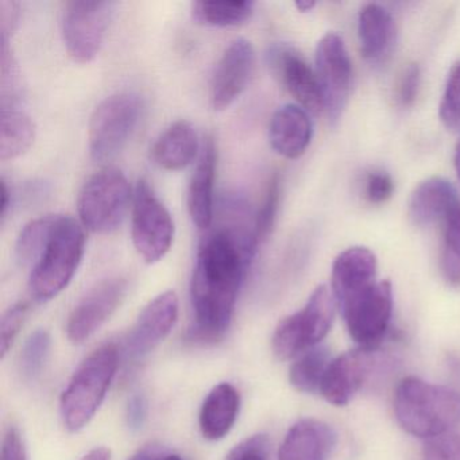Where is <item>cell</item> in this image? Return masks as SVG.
Wrapping results in <instances>:
<instances>
[{"instance_id": "6da1fadb", "label": "cell", "mask_w": 460, "mask_h": 460, "mask_svg": "<svg viewBox=\"0 0 460 460\" xmlns=\"http://www.w3.org/2000/svg\"><path fill=\"white\" fill-rule=\"evenodd\" d=\"M258 244L254 228L244 226H225L201 239L190 281V341L217 343L226 335Z\"/></svg>"}, {"instance_id": "7a4b0ae2", "label": "cell", "mask_w": 460, "mask_h": 460, "mask_svg": "<svg viewBox=\"0 0 460 460\" xmlns=\"http://www.w3.org/2000/svg\"><path fill=\"white\" fill-rule=\"evenodd\" d=\"M393 408L398 424L425 440L452 432L460 424L459 393L417 376H408L398 384Z\"/></svg>"}, {"instance_id": "3957f363", "label": "cell", "mask_w": 460, "mask_h": 460, "mask_svg": "<svg viewBox=\"0 0 460 460\" xmlns=\"http://www.w3.org/2000/svg\"><path fill=\"white\" fill-rule=\"evenodd\" d=\"M85 250V234L74 217L58 215L55 230L31 268L29 292L40 303L60 295L74 279Z\"/></svg>"}, {"instance_id": "277c9868", "label": "cell", "mask_w": 460, "mask_h": 460, "mask_svg": "<svg viewBox=\"0 0 460 460\" xmlns=\"http://www.w3.org/2000/svg\"><path fill=\"white\" fill-rule=\"evenodd\" d=\"M119 366L115 344H104L93 352L72 376L61 395L60 411L69 432L87 427L101 408Z\"/></svg>"}, {"instance_id": "5b68a950", "label": "cell", "mask_w": 460, "mask_h": 460, "mask_svg": "<svg viewBox=\"0 0 460 460\" xmlns=\"http://www.w3.org/2000/svg\"><path fill=\"white\" fill-rule=\"evenodd\" d=\"M336 306L332 292L325 285L317 287L301 311L277 325L271 339L274 355L289 360L316 347L332 327Z\"/></svg>"}, {"instance_id": "8992f818", "label": "cell", "mask_w": 460, "mask_h": 460, "mask_svg": "<svg viewBox=\"0 0 460 460\" xmlns=\"http://www.w3.org/2000/svg\"><path fill=\"white\" fill-rule=\"evenodd\" d=\"M130 200L125 173L117 168L102 169L80 190L77 209L82 225L95 234L112 233L122 225Z\"/></svg>"}, {"instance_id": "52a82bcc", "label": "cell", "mask_w": 460, "mask_h": 460, "mask_svg": "<svg viewBox=\"0 0 460 460\" xmlns=\"http://www.w3.org/2000/svg\"><path fill=\"white\" fill-rule=\"evenodd\" d=\"M141 111V99L133 93H115L98 104L88 126V147L95 163L111 160L125 147Z\"/></svg>"}, {"instance_id": "ba28073f", "label": "cell", "mask_w": 460, "mask_h": 460, "mask_svg": "<svg viewBox=\"0 0 460 460\" xmlns=\"http://www.w3.org/2000/svg\"><path fill=\"white\" fill-rule=\"evenodd\" d=\"M117 4L109 0L66 2L61 33L72 60L88 64L101 52Z\"/></svg>"}, {"instance_id": "9c48e42d", "label": "cell", "mask_w": 460, "mask_h": 460, "mask_svg": "<svg viewBox=\"0 0 460 460\" xmlns=\"http://www.w3.org/2000/svg\"><path fill=\"white\" fill-rule=\"evenodd\" d=\"M131 214V236L139 257L149 265L163 260L173 243L174 222L145 180H139L137 185Z\"/></svg>"}, {"instance_id": "30bf717a", "label": "cell", "mask_w": 460, "mask_h": 460, "mask_svg": "<svg viewBox=\"0 0 460 460\" xmlns=\"http://www.w3.org/2000/svg\"><path fill=\"white\" fill-rule=\"evenodd\" d=\"M339 309L349 336L359 344V349H376L392 320V284L387 279L378 281Z\"/></svg>"}, {"instance_id": "8fae6325", "label": "cell", "mask_w": 460, "mask_h": 460, "mask_svg": "<svg viewBox=\"0 0 460 460\" xmlns=\"http://www.w3.org/2000/svg\"><path fill=\"white\" fill-rule=\"evenodd\" d=\"M316 76L322 90L324 111L331 122L341 119L349 104L352 85V66L343 40L328 33L316 48Z\"/></svg>"}, {"instance_id": "7c38bea8", "label": "cell", "mask_w": 460, "mask_h": 460, "mask_svg": "<svg viewBox=\"0 0 460 460\" xmlns=\"http://www.w3.org/2000/svg\"><path fill=\"white\" fill-rule=\"evenodd\" d=\"M128 289L125 277H111L88 290L69 316L66 335L71 343L83 344L95 335L119 308Z\"/></svg>"}, {"instance_id": "4fadbf2b", "label": "cell", "mask_w": 460, "mask_h": 460, "mask_svg": "<svg viewBox=\"0 0 460 460\" xmlns=\"http://www.w3.org/2000/svg\"><path fill=\"white\" fill-rule=\"evenodd\" d=\"M268 63L274 77L309 114H320L324 110L322 90L316 72L296 48L277 44L269 49Z\"/></svg>"}, {"instance_id": "5bb4252c", "label": "cell", "mask_w": 460, "mask_h": 460, "mask_svg": "<svg viewBox=\"0 0 460 460\" xmlns=\"http://www.w3.org/2000/svg\"><path fill=\"white\" fill-rule=\"evenodd\" d=\"M179 319V298L173 290L153 298L139 314L126 338L125 351L131 360L144 359L173 330Z\"/></svg>"}, {"instance_id": "9a60e30c", "label": "cell", "mask_w": 460, "mask_h": 460, "mask_svg": "<svg viewBox=\"0 0 460 460\" xmlns=\"http://www.w3.org/2000/svg\"><path fill=\"white\" fill-rule=\"evenodd\" d=\"M255 68L252 42L236 39L228 45L211 80V104L217 111L228 109L242 95Z\"/></svg>"}, {"instance_id": "2e32d148", "label": "cell", "mask_w": 460, "mask_h": 460, "mask_svg": "<svg viewBox=\"0 0 460 460\" xmlns=\"http://www.w3.org/2000/svg\"><path fill=\"white\" fill-rule=\"evenodd\" d=\"M376 363V349L344 352L331 360L320 385V394L332 405H347L373 374Z\"/></svg>"}, {"instance_id": "e0dca14e", "label": "cell", "mask_w": 460, "mask_h": 460, "mask_svg": "<svg viewBox=\"0 0 460 460\" xmlns=\"http://www.w3.org/2000/svg\"><path fill=\"white\" fill-rule=\"evenodd\" d=\"M376 254L366 247H349L339 254L331 277V292L338 308L376 284Z\"/></svg>"}, {"instance_id": "ac0fdd59", "label": "cell", "mask_w": 460, "mask_h": 460, "mask_svg": "<svg viewBox=\"0 0 460 460\" xmlns=\"http://www.w3.org/2000/svg\"><path fill=\"white\" fill-rule=\"evenodd\" d=\"M338 435L327 422L303 419L285 436L279 460H328L335 448Z\"/></svg>"}, {"instance_id": "d6986e66", "label": "cell", "mask_w": 460, "mask_h": 460, "mask_svg": "<svg viewBox=\"0 0 460 460\" xmlns=\"http://www.w3.org/2000/svg\"><path fill=\"white\" fill-rule=\"evenodd\" d=\"M314 136L309 112L296 104L279 107L269 125V141L274 152L296 160L308 149Z\"/></svg>"}, {"instance_id": "ffe728a7", "label": "cell", "mask_w": 460, "mask_h": 460, "mask_svg": "<svg viewBox=\"0 0 460 460\" xmlns=\"http://www.w3.org/2000/svg\"><path fill=\"white\" fill-rule=\"evenodd\" d=\"M217 150L212 137L201 145L200 155L188 188V209L193 225L207 230L214 219V187L217 177Z\"/></svg>"}, {"instance_id": "44dd1931", "label": "cell", "mask_w": 460, "mask_h": 460, "mask_svg": "<svg viewBox=\"0 0 460 460\" xmlns=\"http://www.w3.org/2000/svg\"><path fill=\"white\" fill-rule=\"evenodd\" d=\"M460 206V199L451 182L441 177H430L420 182L409 200L408 215L417 227H429L446 222L452 211Z\"/></svg>"}, {"instance_id": "7402d4cb", "label": "cell", "mask_w": 460, "mask_h": 460, "mask_svg": "<svg viewBox=\"0 0 460 460\" xmlns=\"http://www.w3.org/2000/svg\"><path fill=\"white\" fill-rule=\"evenodd\" d=\"M198 134L192 123L179 120L169 126L153 145L152 157L165 171H182L198 157Z\"/></svg>"}, {"instance_id": "603a6c76", "label": "cell", "mask_w": 460, "mask_h": 460, "mask_svg": "<svg viewBox=\"0 0 460 460\" xmlns=\"http://www.w3.org/2000/svg\"><path fill=\"white\" fill-rule=\"evenodd\" d=\"M241 395L231 384H219L209 392L201 406L199 424L209 441L222 440L238 419Z\"/></svg>"}, {"instance_id": "cb8c5ba5", "label": "cell", "mask_w": 460, "mask_h": 460, "mask_svg": "<svg viewBox=\"0 0 460 460\" xmlns=\"http://www.w3.org/2000/svg\"><path fill=\"white\" fill-rule=\"evenodd\" d=\"M360 52L371 63H382L392 53L395 26L392 15L379 4L363 7L358 21Z\"/></svg>"}, {"instance_id": "d4e9b609", "label": "cell", "mask_w": 460, "mask_h": 460, "mask_svg": "<svg viewBox=\"0 0 460 460\" xmlns=\"http://www.w3.org/2000/svg\"><path fill=\"white\" fill-rule=\"evenodd\" d=\"M36 138L33 119L20 106H0V158L15 160L25 155Z\"/></svg>"}, {"instance_id": "484cf974", "label": "cell", "mask_w": 460, "mask_h": 460, "mask_svg": "<svg viewBox=\"0 0 460 460\" xmlns=\"http://www.w3.org/2000/svg\"><path fill=\"white\" fill-rule=\"evenodd\" d=\"M254 2H193L192 17L196 22L212 28L243 25L254 14Z\"/></svg>"}, {"instance_id": "4316f807", "label": "cell", "mask_w": 460, "mask_h": 460, "mask_svg": "<svg viewBox=\"0 0 460 460\" xmlns=\"http://www.w3.org/2000/svg\"><path fill=\"white\" fill-rule=\"evenodd\" d=\"M331 360L327 347L316 346L303 352L290 367V384L298 392H319Z\"/></svg>"}, {"instance_id": "83f0119b", "label": "cell", "mask_w": 460, "mask_h": 460, "mask_svg": "<svg viewBox=\"0 0 460 460\" xmlns=\"http://www.w3.org/2000/svg\"><path fill=\"white\" fill-rule=\"evenodd\" d=\"M58 219V215H47V217L31 220L23 227L15 246L18 261L22 265L33 266L36 263L55 230Z\"/></svg>"}, {"instance_id": "f1b7e54d", "label": "cell", "mask_w": 460, "mask_h": 460, "mask_svg": "<svg viewBox=\"0 0 460 460\" xmlns=\"http://www.w3.org/2000/svg\"><path fill=\"white\" fill-rule=\"evenodd\" d=\"M441 273L447 284L460 285V206L449 214L444 222Z\"/></svg>"}, {"instance_id": "f546056e", "label": "cell", "mask_w": 460, "mask_h": 460, "mask_svg": "<svg viewBox=\"0 0 460 460\" xmlns=\"http://www.w3.org/2000/svg\"><path fill=\"white\" fill-rule=\"evenodd\" d=\"M22 79L9 41H0V106H20Z\"/></svg>"}, {"instance_id": "4dcf8cb0", "label": "cell", "mask_w": 460, "mask_h": 460, "mask_svg": "<svg viewBox=\"0 0 460 460\" xmlns=\"http://www.w3.org/2000/svg\"><path fill=\"white\" fill-rule=\"evenodd\" d=\"M52 339L47 330H37L29 336L21 352L20 367L26 381H34L44 370L50 354Z\"/></svg>"}, {"instance_id": "1f68e13d", "label": "cell", "mask_w": 460, "mask_h": 460, "mask_svg": "<svg viewBox=\"0 0 460 460\" xmlns=\"http://www.w3.org/2000/svg\"><path fill=\"white\" fill-rule=\"evenodd\" d=\"M279 198H281V181L279 174H274L269 180L266 187L265 196H263L262 204L258 209L254 219L255 236L258 243H263L273 231L276 225L277 214H279Z\"/></svg>"}, {"instance_id": "d6a6232c", "label": "cell", "mask_w": 460, "mask_h": 460, "mask_svg": "<svg viewBox=\"0 0 460 460\" xmlns=\"http://www.w3.org/2000/svg\"><path fill=\"white\" fill-rule=\"evenodd\" d=\"M440 118L449 130L460 128V61L449 71L440 103Z\"/></svg>"}, {"instance_id": "836d02e7", "label": "cell", "mask_w": 460, "mask_h": 460, "mask_svg": "<svg viewBox=\"0 0 460 460\" xmlns=\"http://www.w3.org/2000/svg\"><path fill=\"white\" fill-rule=\"evenodd\" d=\"M29 308L31 306L28 303H18L10 306L2 316V320H0V354H2V359L6 357L7 352L14 344L15 339H17L23 323H25L26 316H28Z\"/></svg>"}, {"instance_id": "e575fe53", "label": "cell", "mask_w": 460, "mask_h": 460, "mask_svg": "<svg viewBox=\"0 0 460 460\" xmlns=\"http://www.w3.org/2000/svg\"><path fill=\"white\" fill-rule=\"evenodd\" d=\"M422 460H460V435L447 432L427 438Z\"/></svg>"}, {"instance_id": "d590c367", "label": "cell", "mask_w": 460, "mask_h": 460, "mask_svg": "<svg viewBox=\"0 0 460 460\" xmlns=\"http://www.w3.org/2000/svg\"><path fill=\"white\" fill-rule=\"evenodd\" d=\"M394 184L385 172H373L366 180L365 196L371 204H382L392 198Z\"/></svg>"}, {"instance_id": "8d00e7d4", "label": "cell", "mask_w": 460, "mask_h": 460, "mask_svg": "<svg viewBox=\"0 0 460 460\" xmlns=\"http://www.w3.org/2000/svg\"><path fill=\"white\" fill-rule=\"evenodd\" d=\"M227 460H269V440L257 435L242 441L231 451Z\"/></svg>"}, {"instance_id": "74e56055", "label": "cell", "mask_w": 460, "mask_h": 460, "mask_svg": "<svg viewBox=\"0 0 460 460\" xmlns=\"http://www.w3.org/2000/svg\"><path fill=\"white\" fill-rule=\"evenodd\" d=\"M420 79H421V72H420L419 66L411 64L403 72L400 85H398V101L403 107H411L416 102L417 95H419Z\"/></svg>"}, {"instance_id": "f35d334b", "label": "cell", "mask_w": 460, "mask_h": 460, "mask_svg": "<svg viewBox=\"0 0 460 460\" xmlns=\"http://www.w3.org/2000/svg\"><path fill=\"white\" fill-rule=\"evenodd\" d=\"M21 9L17 2H0V41H10V37L20 25Z\"/></svg>"}, {"instance_id": "ab89813d", "label": "cell", "mask_w": 460, "mask_h": 460, "mask_svg": "<svg viewBox=\"0 0 460 460\" xmlns=\"http://www.w3.org/2000/svg\"><path fill=\"white\" fill-rule=\"evenodd\" d=\"M0 460H28L25 444L21 438L20 430L15 427H10L4 433Z\"/></svg>"}, {"instance_id": "60d3db41", "label": "cell", "mask_w": 460, "mask_h": 460, "mask_svg": "<svg viewBox=\"0 0 460 460\" xmlns=\"http://www.w3.org/2000/svg\"><path fill=\"white\" fill-rule=\"evenodd\" d=\"M147 417V402L144 395H133L126 408V422L131 430H139L144 427Z\"/></svg>"}, {"instance_id": "b9f144b4", "label": "cell", "mask_w": 460, "mask_h": 460, "mask_svg": "<svg viewBox=\"0 0 460 460\" xmlns=\"http://www.w3.org/2000/svg\"><path fill=\"white\" fill-rule=\"evenodd\" d=\"M130 460H185L176 452L169 451L163 446L157 444H149L139 449Z\"/></svg>"}, {"instance_id": "7bdbcfd3", "label": "cell", "mask_w": 460, "mask_h": 460, "mask_svg": "<svg viewBox=\"0 0 460 460\" xmlns=\"http://www.w3.org/2000/svg\"><path fill=\"white\" fill-rule=\"evenodd\" d=\"M0 195H2V201H0V220L2 223L7 217L10 207H12V190L7 185L6 180H0Z\"/></svg>"}, {"instance_id": "ee69618b", "label": "cell", "mask_w": 460, "mask_h": 460, "mask_svg": "<svg viewBox=\"0 0 460 460\" xmlns=\"http://www.w3.org/2000/svg\"><path fill=\"white\" fill-rule=\"evenodd\" d=\"M82 460H111V452L104 447L93 448V451L88 452Z\"/></svg>"}, {"instance_id": "f6af8a7d", "label": "cell", "mask_w": 460, "mask_h": 460, "mask_svg": "<svg viewBox=\"0 0 460 460\" xmlns=\"http://www.w3.org/2000/svg\"><path fill=\"white\" fill-rule=\"evenodd\" d=\"M314 2H297L296 4V7H297L300 12L306 13L311 12L312 9L314 7Z\"/></svg>"}, {"instance_id": "bcb514c9", "label": "cell", "mask_w": 460, "mask_h": 460, "mask_svg": "<svg viewBox=\"0 0 460 460\" xmlns=\"http://www.w3.org/2000/svg\"><path fill=\"white\" fill-rule=\"evenodd\" d=\"M455 171H456L457 177L460 180V141L456 146V152H455Z\"/></svg>"}]
</instances>
